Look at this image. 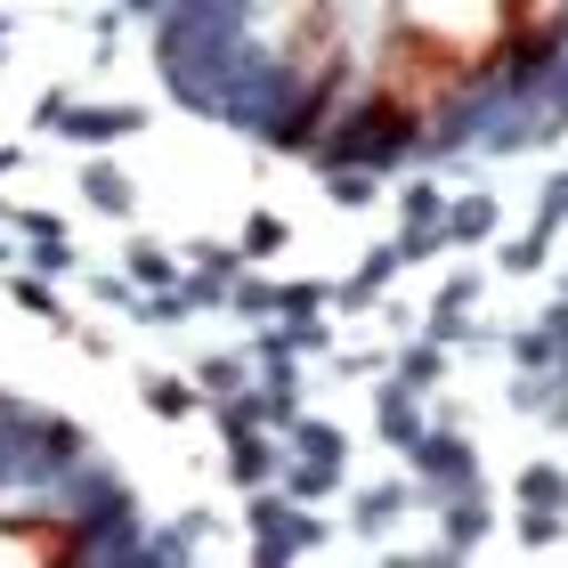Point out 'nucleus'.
<instances>
[{
	"instance_id": "obj_1",
	"label": "nucleus",
	"mask_w": 568,
	"mask_h": 568,
	"mask_svg": "<svg viewBox=\"0 0 568 568\" xmlns=\"http://www.w3.org/2000/svg\"><path fill=\"white\" fill-rule=\"evenodd\" d=\"M471 82L479 73L463 58H447V49H430L423 33L390 24V33H382V58H374V114L398 122V131H415V122H430L438 106H455Z\"/></svg>"
},
{
	"instance_id": "obj_2",
	"label": "nucleus",
	"mask_w": 568,
	"mask_h": 568,
	"mask_svg": "<svg viewBox=\"0 0 568 568\" xmlns=\"http://www.w3.org/2000/svg\"><path fill=\"white\" fill-rule=\"evenodd\" d=\"M406 33H423L430 49H447V58H463L471 73H487L504 58V0H398Z\"/></svg>"
},
{
	"instance_id": "obj_3",
	"label": "nucleus",
	"mask_w": 568,
	"mask_h": 568,
	"mask_svg": "<svg viewBox=\"0 0 568 568\" xmlns=\"http://www.w3.org/2000/svg\"><path fill=\"white\" fill-rule=\"evenodd\" d=\"M0 560H82V528H65V520H0Z\"/></svg>"
}]
</instances>
